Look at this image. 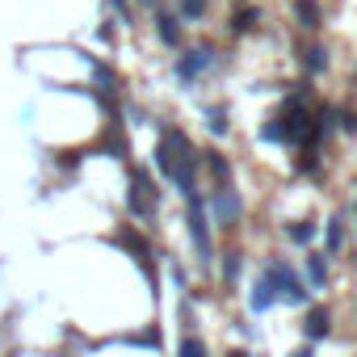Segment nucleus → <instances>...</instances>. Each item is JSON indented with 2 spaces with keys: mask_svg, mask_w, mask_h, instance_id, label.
<instances>
[{
  "mask_svg": "<svg viewBox=\"0 0 357 357\" xmlns=\"http://www.w3.org/2000/svg\"><path fill=\"white\" fill-rule=\"evenodd\" d=\"M189 240H193V252L202 265L215 261V244H211V231H206V202H202V193H189Z\"/></svg>",
  "mask_w": 357,
  "mask_h": 357,
  "instance_id": "obj_1",
  "label": "nucleus"
},
{
  "mask_svg": "<svg viewBox=\"0 0 357 357\" xmlns=\"http://www.w3.org/2000/svg\"><path fill=\"white\" fill-rule=\"evenodd\" d=\"M265 278L278 286V298H286V302H294V307H302L307 302V286H302L298 278H294V269L282 261V257H273L269 261V269H265Z\"/></svg>",
  "mask_w": 357,
  "mask_h": 357,
  "instance_id": "obj_2",
  "label": "nucleus"
},
{
  "mask_svg": "<svg viewBox=\"0 0 357 357\" xmlns=\"http://www.w3.org/2000/svg\"><path fill=\"white\" fill-rule=\"evenodd\" d=\"M211 215H215V223H219V227H235V223H240V215H244L240 193H235V189H227V185H219V189L211 193Z\"/></svg>",
  "mask_w": 357,
  "mask_h": 357,
  "instance_id": "obj_3",
  "label": "nucleus"
},
{
  "mask_svg": "<svg viewBox=\"0 0 357 357\" xmlns=\"http://www.w3.org/2000/svg\"><path fill=\"white\" fill-rule=\"evenodd\" d=\"M156 197H160V189L151 185V177L139 168L135 177H131V215H139V219H147L151 211H156Z\"/></svg>",
  "mask_w": 357,
  "mask_h": 357,
  "instance_id": "obj_4",
  "label": "nucleus"
},
{
  "mask_svg": "<svg viewBox=\"0 0 357 357\" xmlns=\"http://www.w3.org/2000/svg\"><path fill=\"white\" fill-rule=\"evenodd\" d=\"M211 68H215V50H206V46H202V50H189V55L177 59V76H181L185 84H193L202 72H211Z\"/></svg>",
  "mask_w": 357,
  "mask_h": 357,
  "instance_id": "obj_5",
  "label": "nucleus"
},
{
  "mask_svg": "<svg viewBox=\"0 0 357 357\" xmlns=\"http://www.w3.org/2000/svg\"><path fill=\"white\" fill-rule=\"evenodd\" d=\"M302 332H307V340H324L332 332V311L328 307H311L307 320H302Z\"/></svg>",
  "mask_w": 357,
  "mask_h": 357,
  "instance_id": "obj_6",
  "label": "nucleus"
},
{
  "mask_svg": "<svg viewBox=\"0 0 357 357\" xmlns=\"http://www.w3.org/2000/svg\"><path fill=\"white\" fill-rule=\"evenodd\" d=\"M156 34L164 46H181V17L173 13H156Z\"/></svg>",
  "mask_w": 357,
  "mask_h": 357,
  "instance_id": "obj_7",
  "label": "nucleus"
},
{
  "mask_svg": "<svg viewBox=\"0 0 357 357\" xmlns=\"http://www.w3.org/2000/svg\"><path fill=\"white\" fill-rule=\"evenodd\" d=\"M273 302H278V286L269 278H261L257 286H252V311H269Z\"/></svg>",
  "mask_w": 357,
  "mask_h": 357,
  "instance_id": "obj_8",
  "label": "nucleus"
},
{
  "mask_svg": "<svg viewBox=\"0 0 357 357\" xmlns=\"http://www.w3.org/2000/svg\"><path fill=\"white\" fill-rule=\"evenodd\" d=\"M294 17L302 30H320V5L316 0H294Z\"/></svg>",
  "mask_w": 357,
  "mask_h": 357,
  "instance_id": "obj_9",
  "label": "nucleus"
},
{
  "mask_svg": "<svg viewBox=\"0 0 357 357\" xmlns=\"http://www.w3.org/2000/svg\"><path fill=\"white\" fill-rule=\"evenodd\" d=\"M197 160L211 168V177H215L219 185H227V177H231V164L223 160V151H206V156H197Z\"/></svg>",
  "mask_w": 357,
  "mask_h": 357,
  "instance_id": "obj_10",
  "label": "nucleus"
},
{
  "mask_svg": "<svg viewBox=\"0 0 357 357\" xmlns=\"http://www.w3.org/2000/svg\"><path fill=\"white\" fill-rule=\"evenodd\" d=\"M307 278H311V286H324V282H328V261H324V252H307Z\"/></svg>",
  "mask_w": 357,
  "mask_h": 357,
  "instance_id": "obj_11",
  "label": "nucleus"
},
{
  "mask_svg": "<svg viewBox=\"0 0 357 357\" xmlns=\"http://www.w3.org/2000/svg\"><path fill=\"white\" fill-rule=\"evenodd\" d=\"M257 21H261V13H257V9H235L231 30H235V34H252V30H257Z\"/></svg>",
  "mask_w": 357,
  "mask_h": 357,
  "instance_id": "obj_12",
  "label": "nucleus"
},
{
  "mask_svg": "<svg viewBox=\"0 0 357 357\" xmlns=\"http://www.w3.org/2000/svg\"><path fill=\"white\" fill-rule=\"evenodd\" d=\"M302 68H307L311 76L324 72V68H328V50H324V46H307V50H302Z\"/></svg>",
  "mask_w": 357,
  "mask_h": 357,
  "instance_id": "obj_13",
  "label": "nucleus"
},
{
  "mask_svg": "<svg viewBox=\"0 0 357 357\" xmlns=\"http://www.w3.org/2000/svg\"><path fill=\"white\" fill-rule=\"evenodd\" d=\"M240 269H244V257H240L235 248H227V252H223V282H227V286H235Z\"/></svg>",
  "mask_w": 357,
  "mask_h": 357,
  "instance_id": "obj_14",
  "label": "nucleus"
},
{
  "mask_svg": "<svg viewBox=\"0 0 357 357\" xmlns=\"http://www.w3.org/2000/svg\"><path fill=\"white\" fill-rule=\"evenodd\" d=\"M286 231H290L294 244H311V240H316V223H311V219H298V223H290Z\"/></svg>",
  "mask_w": 357,
  "mask_h": 357,
  "instance_id": "obj_15",
  "label": "nucleus"
},
{
  "mask_svg": "<svg viewBox=\"0 0 357 357\" xmlns=\"http://www.w3.org/2000/svg\"><path fill=\"white\" fill-rule=\"evenodd\" d=\"M177 17H185V21H202V17H206V0H181V5H177Z\"/></svg>",
  "mask_w": 357,
  "mask_h": 357,
  "instance_id": "obj_16",
  "label": "nucleus"
},
{
  "mask_svg": "<svg viewBox=\"0 0 357 357\" xmlns=\"http://www.w3.org/2000/svg\"><path fill=\"white\" fill-rule=\"evenodd\" d=\"M261 139H265V143H286V126H282V118H278V114L261 126Z\"/></svg>",
  "mask_w": 357,
  "mask_h": 357,
  "instance_id": "obj_17",
  "label": "nucleus"
},
{
  "mask_svg": "<svg viewBox=\"0 0 357 357\" xmlns=\"http://www.w3.org/2000/svg\"><path fill=\"white\" fill-rule=\"evenodd\" d=\"M340 244H345V219L336 215V219L328 223V252H340Z\"/></svg>",
  "mask_w": 357,
  "mask_h": 357,
  "instance_id": "obj_18",
  "label": "nucleus"
},
{
  "mask_svg": "<svg viewBox=\"0 0 357 357\" xmlns=\"http://www.w3.org/2000/svg\"><path fill=\"white\" fill-rule=\"evenodd\" d=\"M206 122H211L215 135H227V110H223V106H211V110H206Z\"/></svg>",
  "mask_w": 357,
  "mask_h": 357,
  "instance_id": "obj_19",
  "label": "nucleus"
},
{
  "mask_svg": "<svg viewBox=\"0 0 357 357\" xmlns=\"http://www.w3.org/2000/svg\"><path fill=\"white\" fill-rule=\"evenodd\" d=\"M177 357H206V345H202L197 336H185L181 349H177Z\"/></svg>",
  "mask_w": 357,
  "mask_h": 357,
  "instance_id": "obj_20",
  "label": "nucleus"
},
{
  "mask_svg": "<svg viewBox=\"0 0 357 357\" xmlns=\"http://www.w3.org/2000/svg\"><path fill=\"white\" fill-rule=\"evenodd\" d=\"M290 357H311V349H298V353H290Z\"/></svg>",
  "mask_w": 357,
  "mask_h": 357,
  "instance_id": "obj_21",
  "label": "nucleus"
},
{
  "mask_svg": "<svg viewBox=\"0 0 357 357\" xmlns=\"http://www.w3.org/2000/svg\"><path fill=\"white\" fill-rule=\"evenodd\" d=\"M227 357H248V353H244V349H231V353H227Z\"/></svg>",
  "mask_w": 357,
  "mask_h": 357,
  "instance_id": "obj_22",
  "label": "nucleus"
},
{
  "mask_svg": "<svg viewBox=\"0 0 357 357\" xmlns=\"http://www.w3.org/2000/svg\"><path fill=\"white\" fill-rule=\"evenodd\" d=\"M139 5H156V0H139Z\"/></svg>",
  "mask_w": 357,
  "mask_h": 357,
  "instance_id": "obj_23",
  "label": "nucleus"
},
{
  "mask_svg": "<svg viewBox=\"0 0 357 357\" xmlns=\"http://www.w3.org/2000/svg\"><path fill=\"white\" fill-rule=\"evenodd\" d=\"M353 88H357V76H353Z\"/></svg>",
  "mask_w": 357,
  "mask_h": 357,
  "instance_id": "obj_24",
  "label": "nucleus"
}]
</instances>
